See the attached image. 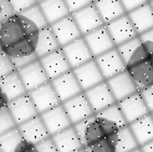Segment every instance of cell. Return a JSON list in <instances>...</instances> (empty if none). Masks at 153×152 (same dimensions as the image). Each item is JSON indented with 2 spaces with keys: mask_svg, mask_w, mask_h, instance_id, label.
<instances>
[{
  "mask_svg": "<svg viewBox=\"0 0 153 152\" xmlns=\"http://www.w3.org/2000/svg\"><path fill=\"white\" fill-rule=\"evenodd\" d=\"M40 29L21 13L0 22V48L10 56L16 69L37 60L36 46Z\"/></svg>",
  "mask_w": 153,
  "mask_h": 152,
  "instance_id": "obj_1",
  "label": "cell"
},
{
  "mask_svg": "<svg viewBox=\"0 0 153 152\" xmlns=\"http://www.w3.org/2000/svg\"><path fill=\"white\" fill-rule=\"evenodd\" d=\"M18 72L29 92L50 82V79L48 77L39 59L18 69Z\"/></svg>",
  "mask_w": 153,
  "mask_h": 152,
  "instance_id": "obj_2",
  "label": "cell"
},
{
  "mask_svg": "<svg viewBox=\"0 0 153 152\" xmlns=\"http://www.w3.org/2000/svg\"><path fill=\"white\" fill-rule=\"evenodd\" d=\"M62 105H64V109L67 113V116L71 120L72 125H77L95 115L85 92L62 102Z\"/></svg>",
  "mask_w": 153,
  "mask_h": 152,
  "instance_id": "obj_3",
  "label": "cell"
},
{
  "mask_svg": "<svg viewBox=\"0 0 153 152\" xmlns=\"http://www.w3.org/2000/svg\"><path fill=\"white\" fill-rule=\"evenodd\" d=\"M106 28L108 30L112 40H113L114 45H116V48L138 36L131 19L128 16V14L108 22V24L106 25Z\"/></svg>",
  "mask_w": 153,
  "mask_h": 152,
  "instance_id": "obj_4",
  "label": "cell"
},
{
  "mask_svg": "<svg viewBox=\"0 0 153 152\" xmlns=\"http://www.w3.org/2000/svg\"><path fill=\"white\" fill-rule=\"evenodd\" d=\"M85 95L95 113H98L110 106L117 104L107 81H103L98 83L97 86H94L92 89L85 91Z\"/></svg>",
  "mask_w": 153,
  "mask_h": 152,
  "instance_id": "obj_5",
  "label": "cell"
},
{
  "mask_svg": "<svg viewBox=\"0 0 153 152\" xmlns=\"http://www.w3.org/2000/svg\"><path fill=\"white\" fill-rule=\"evenodd\" d=\"M29 95L31 97V100L35 105L37 112H39V115L49 111L50 109L55 107V106H57L60 104H62L59 98L55 89H53L51 81L33 90V91H30Z\"/></svg>",
  "mask_w": 153,
  "mask_h": 152,
  "instance_id": "obj_6",
  "label": "cell"
},
{
  "mask_svg": "<svg viewBox=\"0 0 153 152\" xmlns=\"http://www.w3.org/2000/svg\"><path fill=\"white\" fill-rule=\"evenodd\" d=\"M72 16L77 24L82 36H85L90 33H92L94 30L98 29L105 25V22L101 18L100 13L96 9L95 4H90L88 6L83 7V9L79 10L72 14Z\"/></svg>",
  "mask_w": 153,
  "mask_h": 152,
  "instance_id": "obj_7",
  "label": "cell"
},
{
  "mask_svg": "<svg viewBox=\"0 0 153 152\" xmlns=\"http://www.w3.org/2000/svg\"><path fill=\"white\" fill-rule=\"evenodd\" d=\"M39 60L44 67L45 72L48 75V77L50 79V81L55 80L59 77V76H62V75L70 72L72 70L65 54H64L62 49H59L55 52L49 54L46 56L39 59Z\"/></svg>",
  "mask_w": 153,
  "mask_h": 152,
  "instance_id": "obj_8",
  "label": "cell"
},
{
  "mask_svg": "<svg viewBox=\"0 0 153 152\" xmlns=\"http://www.w3.org/2000/svg\"><path fill=\"white\" fill-rule=\"evenodd\" d=\"M72 71L75 72L76 77H77V81L80 83V86L82 87L83 92L92 89L94 86H97L98 83L106 81L95 59L90 60L88 63L83 64L79 67H76Z\"/></svg>",
  "mask_w": 153,
  "mask_h": 152,
  "instance_id": "obj_9",
  "label": "cell"
},
{
  "mask_svg": "<svg viewBox=\"0 0 153 152\" xmlns=\"http://www.w3.org/2000/svg\"><path fill=\"white\" fill-rule=\"evenodd\" d=\"M50 28L52 29V31L55 34L61 48H64L67 44H70L75 40L80 39V37H82V34L80 31L77 24H76L72 14L56 21L55 24L50 25Z\"/></svg>",
  "mask_w": 153,
  "mask_h": 152,
  "instance_id": "obj_10",
  "label": "cell"
},
{
  "mask_svg": "<svg viewBox=\"0 0 153 152\" xmlns=\"http://www.w3.org/2000/svg\"><path fill=\"white\" fill-rule=\"evenodd\" d=\"M40 117L42 118L50 136H53L61 131L66 130L68 127L74 126L70 117L67 116L62 104H60V105L55 106V107L50 109L49 111L41 113Z\"/></svg>",
  "mask_w": 153,
  "mask_h": 152,
  "instance_id": "obj_11",
  "label": "cell"
},
{
  "mask_svg": "<svg viewBox=\"0 0 153 152\" xmlns=\"http://www.w3.org/2000/svg\"><path fill=\"white\" fill-rule=\"evenodd\" d=\"M83 39H85L88 49L91 50V52H92L94 57H97V56H100V55L105 54V52L116 48V45H114L106 25L98 28V29L94 30L92 33L85 35Z\"/></svg>",
  "mask_w": 153,
  "mask_h": 152,
  "instance_id": "obj_12",
  "label": "cell"
},
{
  "mask_svg": "<svg viewBox=\"0 0 153 152\" xmlns=\"http://www.w3.org/2000/svg\"><path fill=\"white\" fill-rule=\"evenodd\" d=\"M61 49H62L64 54H65L72 70L83 65V64L88 63L90 60L95 59L91 50L88 49L85 39H83V36L77 40L72 41V42H70V44H67L66 46L61 48Z\"/></svg>",
  "mask_w": 153,
  "mask_h": 152,
  "instance_id": "obj_13",
  "label": "cell"
},
{
  "mask_svg": "<svg viewBox=\"0 0 153 152\" xmlns=\"http://www.w3.org/2000/svg\"><path fill=\"white\" fill-rule=\"evenodd\" d=\"M117 104H118L120 109H121L122 113H123L128 125L151 113L141 92H137Z\"/></svg>",
  "mask_w": 153,
  "mask_h": 152,
  "instance_id": "obj_14",
  "label": "cell"
},
{
  "mask_svg": "<svg viewBox=\"0 0 153 152\" xmlns=\"http://www.w3.org/2000/svg\"><path fill=\"white\" fill-rule=\"evenodd\" d=\"M95 60L98 67H100L105 80H108L126 70V64L123 61V59H122V56L120 55L117 48L95 57Z\"/></svg>",
  "mask_w": 153,
  "mask_h": 152,
  "instance_id": "obj_15",
  "label": "cell"
},
{
  "mask_svg": "<svg viewBox=\"0 0 153 152\" xmlns=\"http://www.w3.org/2000/svg\"><path fill=\"white\" fill-rule=\"evenodd\" d=\"M51 83L61 102H65L83 92L82 87L80 86V83L77 81V77H76V75L72 70L62 76H59L55 80H52Z\"/></svg>",
  "mask_w": 153,
  "mask_h": 152,
  "instance_id": "obj_16",
  "label": "cell"
},
{
  "mask_svg": "<svg viewBox=\"0 0 153 152\" xmlns=\"http://www.w3.org/2000/svg\"><path fill=\"white\" fill-rule=\"evenodd\" d=\"M106 81L108 83V86H110L117 102L125 100V98L132 96L137 92H140L136 86V83L133 82L132 77L127 72V70L122 71L121 74L113 76V77L106 80Z\"/></svg>",
  "mask_w": 153,
  "mask_h": 152,
  "instance_id": "obj_17",
  "label": "cell"
},
{
  "mask_svg": "<svg viewBox=\"0 0 153 152\" xmlns=\"http://www.w3.org/2000/svg\"><path fill=\"white\" fill-rule=\"evenodd\" d=\"M7 109L11 112V115L18 126L22 125L24 122H26V121L31 120L36 116H39V112H37L29 94L9 102Z\"/></svg>",
  "mask_w": 153,
  "mask_h": 152,
  "instance_id": "obj_18",
  "label": "cell"
},
{
  "mask_svg": "<svg viewBox=\"0 0 153 152\" xmlns=\"http://www.w3.org/2000/svg\"><path fill=\"white\" fill-rule=\"evenodd\" d=\"M18 128L22 135V139L33 143V145H37V143L42 142L44 140L51 137L40 115L18 126Z\"/></svg>",
  "mask_w": 153,
  "mask_h": 152,
  "instance_id": "obj_19",
  "label": "cell"
},
{
  "mask_svg": "<svg viewBox=\"0 0 153 152\" xmlns=\"http://www.w3.org/2000/svg\"><path fill=\"white\" fill-rule=\"evenodd\" d=\"M126 70L132 77L138 91L153 86V64L149 59L136 65L128 66L126 67Z\"/></svg>",
  "mask_w": 153,
  "mask_h": 152,
  "instance_id": "obj_20",
  "label": "cell"
},
{
  "mask_svg": "<svg viewBox=\"0 0 153 152\" xmlns=\"http://www.w3.org/2000/svg\"><path fill=\"white\" fill-rule=\"evenodd\" d=\"M51 139L59 152H77L83 148V145L74 126L51 136Z\"/></svg>",
  "mask_w": 153,
  "mask_h": 152,
  "instance_id": "obj_21",
  "label": "cell"
},
{
  "mask_svg": "<svg viewBox=\"0 0 153 152\" xmlns=\"http://www.w3.org/2000/svg\"><path fill=\"white\" fill-rule=\"evenodd\" d=\"M0 87H1L4 95L6 96L9 102L29 94V91L26 90L18 70L0 80Z\"/></svg>",
  "mask_w": 153,
  "mask_h": 152,
  "instance_id": "obj_22",
  "label": "cell"
},
{
  "mask_svg": "<svg viewBox=\"0 0 153 152\" xmlns=\"http://www.w3.org/2000/svg\"><path fill=\"white\" fill-rule=\"evenodd\" d=\"M128 16L138 35L153 29V9L149 3L128 13Z\"/></svg>",
  "mask_w": 153,
  "mask_h": 152,
  "instance_id": "obj_23",
  "label": "cell"
},
{
  "mask_svg": "<svg viewBox=\"0 0 153 152\" xmlns=\"http://www.w3.org/2000/svg\"><path fill=\"white\" fill-rule=\"evenodd\" d=\"M39 6L41 7L49 25L55 24L56 21L71 15L65 0H44L39 3Z\"/></svg>",
  "mask_w": 153,
  "mask_h": 152,
  "instance_id": "obj_24",
  "label": "cell"
},
{
  "mask_svg": "<svg viewBox=\"0 0 153 152\" xmlns=\"http://www.w3.org/2000/svg\"><path fill=\"white\" fill-rule=\"evenodd\" d=\"M94 4L100 13L105 25L127 14L121 0H97Z\"/></svg>",
  "mask_w": 153,
  "mask_h": 152,
  "instance_id": "obj_25",
  "label": "cell"
},
{
  "mask_svg": "<svg viewBox=\"0 0 153 152\" xmlns=\"http://www.w3.org/2000/svg\"><path fill=\"white\" fill-rule=\"evenodd\" d=\"M129 127H131L140 147L153 141V117L151 113L129 124Z\"/></svg>",
  "mask_w": 153,
  "mask_h": 152,
  "instance_id": "obj_26",
  "label": "cell"
},
{
  "mask_svg": "<svg viewBox=\"0 0 153 152\" xmlns=\"http://www.w3.org/2000/svg\"><path fill=\"white\" fill-rule=\"evenodd\" d=\"M59 49H61V46L55 34L52 31V29L50 26L41 29L39 34V39H37V46H36L37 59H41L49 54H52V52H55Z\"/></svg>",
  "mask_w": 153,
  "mask_h": 152,
  "instance_id": "obj_27",
  "label": "cell"
},
{
  "mask_svg": "<svg viewBox=\"0 0 153 152\" xmlns=\"http://www.w3.org/2000/svg\"><path fill=\"white\" fill-rule=\"evenodd\" d=\"M140 148L134 135L129 125L120 128L118 131V141H117V152H132Z\"/></svg>",
  "mask_w": 153,
  "mask_h": 152,
  "instance_id": "obj_28",
  "label": "cell"
},
{
  "mask_svg": "<svg viewBox=\"0 0 153 152\" xmlns=\"http://www.w3.org/2000/svg\"><path fill=\"white\" fill-rule=\"evenodd\" d=\"M22 140L24 139H22L21 132L18 127H15L13 130L0 135V147L3 152H15Z\"/></svg>",
  "mask_w": 153,
  "mask_h": 152,
  "instance_id": "obj_29",
  "label": "cell"
},
{
  "mask_svg": "<svg viewBox=\"0 0 153 152\" xmlns=\"http://www.w3.org/2000/svg\"><path fill=\"white\" fill-rule=\"evenodd\" d=\"M97 115H100V116L105 117L106 120H108V121H111V122L116 124L120 128H122V127H125V126L128 125L126 118H125V116H123V113H122V111L120 109L118 104H114V105L110 106V107L105 109L103 111L98 112Z\"/></svg>",
  "mask_w": 153,
  "mask_h": 152,
  "instance_id": "obj_30",
  "label": "cell"
},
{
  "mask_svg": "<svg viewBox=\"0 0 153 152\" xmlns=\"http://www.w3.org/2000/svg\"><path fill=\"white\" fill-rule=\"evenodd\" d=\"M21 14L24 15V16H26L29 20H31L40 30L50 26L48 20H46V18H45L44 13H42V10H41V7L39 6V4L33 6V7H30V9H27L25 11H22Z\"/></svg>",
  "mask_w": 153,
  "mask_h": 152,
  "instance_id": "obj_31",
  "label": "cell"
},
{
  "mask_svg": "<svg viewBox=\"0 0 153 152\" xmlns=\"http://www.w3.org/2000/svg\"><path fill=\"white\" fill-rule=\"evenodd\" d=\"M141 39H140V36H137L134 37V39L132 40H129L125 44H122L120 45V46H117V50L120 52V55L122 56V59H123V61L125 64H127L129 61V59H131L133 56V54L137 51V49H138L141 46Z\"/></svg>",
  "mask_w": 153,
  "mask_h": 152,
  "instance_id": "obj_32",
  "label": "cell"
},
{
  "mask_svg": "<svg viewBox=\"0 0 153 152\" xmlns=\"http://www.w3.org/2000/svg\"><path fill=\"white\" fill-rule=\"evenodd\" d=\"M15 127H18V125H16V122H15L11 112L9 111L7 107L3 109L1 111H0V135L10 131Z\"/></svg>",
  "mask_w": 153,
  "mask_h": 152,
  "instance_id": "obj_33",
  "label": "cell"
},
{
  "mask_svg": "<svg viewBox=\"0 0 153 152\" xmlns=\"http://www.w3.org/2000/svg\"><path fill=\"white\" fill-rule=\"evenodd\" d=\"M16 66H15L14 61L11 60L10 56H7L5 52L0 51V80L5 76L13 74L14 71H16Z\"/></svg>",
  "mask_w": 153,
  "mask_h": 152,
  "instance_id": "obj_34",
  "label": "cell"
},
{
  "mask_svg": "<svg viewBox=\"0 0 153 152\" xmlns=\"http://www.w3.org/2000/svg\"><path fill=\"white\" fill-rule=\"evenodd\" d=\"M9 3L13 7L14 13H22L39 4L36 0H9Z\"/></svg>",
  "mask_w": 153,
  "mask_h": 152,
  "instance_id": "obj_35",
  "label": "cell"
},
{
  "mask_svg": "<svg viewBox=\"0 0 153 152\" xmlns=\"http://www.w3.org/2000/svg\"><path fill=\"white\" fill-rule=\"evenodd\" d=\"M140 36V39H141V42L143 45V48L146 49L147 51V54L151 56H153V29L148 30V31L146 33H143Z\"/></svg>",
  "mask_w": 153,
  "mask_h": 152,
  "instance_id": "obj_36",
  "label": "cell"
},
{
  "mask_svg": "<svg viewBox=\"0 0 153 152\" xmlns=\"http://www.w3.org/2000/svg\"><path fill=\"white\" fill-rule=\"evenodd\" d=\"M65 3L67 5V7H68V10H70V13L74 14L76 11L83 9V7L88 6L94 1L92 0H65Z\"/></svg>",
  "mask_w": 153,
  "mask_h": 152,
  "instance_id": "obj_37",
  "label": "cell"
},
{
  "mask_svg": "<svg viewBox=\"0 0 153 152\" xmlns=\"http://www.w3.org/2000/svg\"><path fill=\"white\" fill-rule=\"evenodd\" d=\"M14 14V10L9 3V0H0V22L7 19Z\"/></svg>",
  "mask_w": 153,
  "mask_h": 152,
  "instance_id": "obj_38",
  "label": "cell"
},
{
  "mask_svg": "<svg viewBox=\"0 0 153 152\" xmlns=\"http://www.w3.org/2000/svg\"><path fill=\"white\" fill-rule=\"evenodd\" d=\"M36 148H37V151H39V152H59L51 137L44 140L40 143H37Z\"/></svg>",
  "mask_w": 153,
  "mask_h": 152,
  "instance_id": "obj_39",
  "label": "cell"
},
{
  "mask_svg": "<svg viewBox=\"0 0 153 152\" xmlns=\"http://www.w3.org/2000/svg\"><path fill=\"white\" fill-rule=\"evenodd\" d=\"M121 3H122V5H123V7L126 9V11L128 14V13L133 11L134 9H137V7H140V6L147 4L149 1L148 0H121Z\"/></svg>",
  "mask_w": 153,
  "mask_h": 152,
  "instance_id": "obj_40",
  "label": "cell"
},
{
  "mask_svg": "<svg viewBox=\"0 0 153 152\" xmlns=\"http://www.w3.org/2000/svg\"><path fill=\"white\" fill-rule=\"evenodd\" d=\"M140 92H141V95L143 97L144 102H146L149 112L152 113L153 112V86H151L148 89H144V90L140 91Z\"/></svg>",
  "mask_w": 153,
  "mask_h": 152,
  "instance_id": "obj_41",
  "label": "cell"
},
{
  "mask_svg": "<svg viewBox=\"0 0 153 152\" xmlns=\"http://www.w3.org/2000/svg\"><path fill=\"white\" fill-rule=\"evenodd\" d=\"M15 152H39L36 148V145H33L25 140H22L21 143L19 145V147L15 150Z\"/></svg>",
  "mask_w": 153,
  "mask_h": 152,
  "instance_id": "obj_42",
  "label": "cell"
},
{
  "mask_svg": "<svg viewBox=\"0 0 153 152\" xmlns=\"http://www.w3.org/2000/svg\"><path fill=\"white\" fill-rule=\"evenodd\" d=\"M7 105H9V101H7L6 96L4 95L1 87H0V111H1L3 109H5V107H7Z\"/></svg>",
  "mask_w": 153,
  "mask_h": 152,
  "instance_id": "obj_43",
  "label": "cell"
},
{
  "mask_svg": "<svg viewBox=\"0 0 153 152\" xmlns=\"http://www.w3.org/2000/svg\"><path fill=\"white\" fill-rule=\"evenodd\" d=\"M141 150H142V152H153V141L141 146Z\"/></svg>",
  "mask_w": 153,
  "mask_h": 152,
  "instance_id": "obj_44",
  "label": "cell"
},
{
  "mask_svg": "<svg viewBox=\"0 0 153 152\" xmlns=\"http://www.w3.org/2000/svg\"><path fill=\"white\" fill-rule=\"evenodd\" d=\"M132 152H142V150H141V147H140V148H137V150H134V151H132Z\"/></svg>",
  "mask_w": 153,
  "mask_h": 152,
  "instance_id": "obj_45",
  "label": "cell"
},
{
  "mask_svg": "<svg viewBox=\"0 0 153 152\" xmlns=\"http://www.w3.org/2000/svg\"><path fill=\"white\" fill-rule=\"evenodd\" d=\"M77 152H86V150H85V148H82V150H80V151H77Z\"/></svg>",
  "mask_w": 153,
  "mask_h": 152,
  "instance_id": "obj_46",
  "label": "cell"
},
{
  "mask_svg": "<svg viewBox=\"0 0 153 152\" xmlns=\"http://www.w3.org/2000/svg\"><path fill=\"white\" fill-rule=\"evenodd\" d=\"M149 4H151V6H152V9H153V0H152V1H149Z\"/></svg>",
  "mask_w": 153,
  "mask_h": 152,
  "instance_id": "obj_47",
  "label": "cell"
},
{
  "mask_svg": "<svg viewBox=\"0 0 153 152\" xmlns=\"http://www.w3.org/2000/svg\"><path fill=\"white\" fill-rule=\"evenodd\" d=\"M149 60H151V61H152V64H153V56H151V57H149Z\"/></svg>",
  "mask_w": 153,
  "mask_h": 152,
  "instance_id": "obj_48",
  "label": "cell"
},
{
  "mask_svg": "<svg viewBox=\"0 0 153 152\" xmlns=\"http://www.w3.org/2000/svg\"><path fill=\"white\" fill-rule=\"evenodd\" d=\"M36 1H37V3H41V1H44V0H36Z\"/></svg>",
  "mask_w": 153,
  "mask_h": 152,
  "instance_id": "obj_49",
  "label": "cell"
},
{
  "mask_svg": "<svg viewBox=\"0 0 153 152\" xmlns=\"http://www.w3.org/2000/svg\"><path fill=\"white\" fill-rule=\"evenodd\" d=\"M0 152H3V150H1V147H0Z\"/></svg>",
  "mask_w": 153,
  "mask_h": 152,
  "instance_id": "obj_50",
  "label": "cell"
},
{
  "mask_svg": "<svg viewBox=\"0 0 153 152\" xmlns=\"http://www.w3.org/2000/svg\"><path fill=\"white\" fill-rule=\"evenodd\" d=\"M92 1H94V3H95V1H97V0H92Z\"/></svg>",
  "mask_w": 153,
  "mask_h": 152,
  "instance_id": "obj_51",
  "label": "cell"
},
{
  "mask_svg": "<svg viewBox=\"0 0 153 152\" xmlns=\"http://www.w3.org/2000/svg\"><path fill=\"white\" fill-rule=\"evenodd\" d=\"M151 115H152V117H153V112H152V113H151Z\"/></svg>",
  "mask_w": 153,
  "mask_h": 152,
  "instance_id": "obj_52",
  "label": "cell"
},
{
  "mask_svg": "<svg viewBox=\"0 0 153 152\" xmlns=\"http://www.w3.org/2000/svg\"><path fill=\"white\" fill-rule=\"evenodd\" d=\"M0 51H1V48H0Z\"/></svg>",
  "mask_w": 153,
  "mask_h": 152,
  "instance_id": "obj_53",
  "label": "cell"
},
{
  "mask_svg": "<svg viewBox=\"0 0 153 152\" xmlns=\"http://www.w3.org/2000/svg\"><path fill=\"white\" fill-rule=\"evenodd\" d=\"M148 1H152V0H148Z\"/></svg>",
  "mask_w": 153,
  "mask_h": 152,
  "instance_id": "obj_54",
  "label": "cell"
}]
</instances>
